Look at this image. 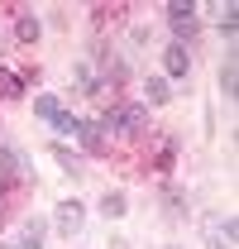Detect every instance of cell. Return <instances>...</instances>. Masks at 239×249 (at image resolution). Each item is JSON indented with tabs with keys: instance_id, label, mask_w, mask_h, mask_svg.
I'll use <instances>...</instances> for the list:
<instances>
[{
	"instance_id": "obj_1",
	"label": "cell",
	"mask_w": 239,
	"mask_h": 249,
	"mask_svg": "<svg viewBox=\"0 0 239 249\" xmlns=\"http://www.w3.org/2000/svg\"><path fill=\"white\" fill-rule=\"evenodd\" d=\"M149 124V106L144 101H134V106H110L105 115H101V129L105 134H139Z\"/></svg>"
},
{
	"instance_id": "obj_2",
	"label": "cell",
	"mask_w": 239,
	"mask_h": 249,
	"mask_svg": "<svg viewBox=\"0 0 239 249\" xmlns=\"http://www.w3.org/2000/svg\"><path fill=\"white\" fill-rule=\"evenodd\" d=\"M29 178H34V163L19 154L15 144H0V192H5V187L29 182Z\"/></svg>"
},
{
	"instance_id": "obj_3",
	"label": "cell",
	"mask_w": 239,
	"mask_h": 249,
	"mask_svg": "<svg viewBox=\"0 0 239 249\" xmlns=\"http://www.w3.org/2000/svg\"><path fill=\"white\" fill-rule=\"evenodd\" d=\"M168 24H172V34H177V43H182V38H191V34L201 29L196 5H191V0H172V5H168Z\"/></svg>"
},
{
	"instance_id": "obj_4",
	"label": "cell",
	"mask_w": 239,
	"mask_h": 249,
	"mask_svg": "<svg viewBox=\"0 0 239 249\" xmlns=\"http://www.w3.org/2000/svg\"><path fill=\"white\" fill-rule=\"evenodd\" d=\"M206 245L210 249H235V216H230V211L206 225Z\"/></svg>"
},
{
	"instance_id": "obj_5",
	"label": "cell",
	"mask_w": 239,
	"mask_h": 249,
	"mask_svg": "<svg viewBox=\"0 0 239 249\" xmlns=\"http://www.w3.org/2000/svg\"><path fill=\"white\" fill-rule=\"evenodd\" d=\"M82 220H86V206L82 201H62L58 206V230L72 240V235H82Z\"/></svg>"
},
{
	"instance_id": "obj_6",
	"label": "cell",
	"mask_w": 239,
	"mask_h": 249,
	"mask_svg": "<svg viewBox=\"0 0 239 249\" xmlns=\"http://www.w3.org/2000/svg\"><path fill=\"white\" fill-rule=\"evenodd\" d=\"M177 149H182L177 134H163V139L153 144V168H158V173H172V163H177Z\"/></svg>"
},
{
	"instance_id": "obj_7",
	"label": "cell",
	"mask_w": 239,
	"mask_h": 249,
	"mask_svg": "<svg viewBox=\"0 0 239 249\" xmlns=\"http://www.w3.org/2000/svg\"><path fill=\"white\" fill-rule=\"evenodd\" d=\"M163 67H168V77H187V67H191L187 43H168V48H163Z\"/></svg>"
},
{
	"instance_id": "obj_8",
	"label": "cell",
	"mask_w": 239,
	"mask_h": 249,
	"mask_svg": "<svg viewBox=\"0 0 239 249\" xmlns=\"http://www.w3.org/2000/svg\"><path fill=\"white\" fill-rule=\"evenodd\" d=\"M48 154H53V163H58L62 173H72V178H86V158H82V154H72V149H62V144H53Z\"/></svg>"
},
{
	"instance_id": "obj_9",
	"label": "cell",
	"mask_w": 239,
	"mask_h": 249,
	"mask_svg": "<svg viewBox=\"0 0 239 249\" xmlns=\"http://www.w3.org/2000/svg\"><path fill=\"white\" fill-rule=\"evenodd\" d=\"M82 149H86L91 158L105 154V129H101V120H86V129H82Z\"/></svg>"
},
{
	"instance_id": "obj_10",
	"label": "cell",
	"mask_w": 239,
	"mask_h": 249,
	"mask_svg": "<svg viewBox=\"0 0 239 249\" xmlns=\"http://www.w3.org/2000/svg\"><path fill=\"white\" fill-rule=\"evenodd\" d=\"M101 216H105V220L129 216V196H124V192H105V196H101Z\"/></svg>"
},
{
	"instance_id": "obj_11",
	"label": "cell",
	"mask_w": 239,
	"mask_h": 249,
	"mask_svg": "<svg viewBox=\"0 0 239 249\" xmlns=\"http://www.w3.org/2000/svg\"><path fill=\"white\" fill-rule=\"evenodd\" d=\"M220 91H225V101H235V96H239V72H235V53H225V62H220Z\"/></svg>"
},
{
	"instance_id": "obj_12",
	"label": "cell",
	"mask_w": 239,
	"mask_h": 249,
	"mask_svg": "<svg viewBox=\"0 0 239 249\" xmlns=\"http://www.w3.org/2000/svg\"><path fill=\"white\" fill-rule=\"evenodd\" d=\"M168 101H172L168 82H163V77H149V82H144V106H168Z\"/></svg>"
},
{
	"instance_id": "obj_13",
	"label": "cell",
	"mask_w": 239,
	"mask_h": 249,
	"mask_svg": "<svg viewBox=\"0 0 239 249\" xmlns=\"http://www.w3.org/2000/svg\"><path fill=\"white\" fill-rule=\"evenodd\" d=\"M38 34H43L38 15H34V10H24V15H19V24H15V38H19V43H34Z\"/></svg>"
},
{
	"instance_id": "obj_14",
	"label": "cell",
	"mask_w": 239,
	"mask_h": 249,
	"mask_svg": "<svg viewBox=\"0 0 239 249\" xmlns=\"http://www.w3.org/2000/svg\"><path fill=\"white\" fill-rule=\"evenodd\" d=\"M38 235H43V220H24V235L10 240L5 249H43V245H38Z\"/></svg>"
},
{
	"instance_id": "obj_15",
	"label": "cell",
	"mask_w": 239,
	"mask_h": 249,
	"mask_svg": "<svg viewBox=\"0 0 239 249\" xmlns=\"http://www.w3.org/2000/svg\"><path fill=\"white\" fill-rule=\"evenodd\" d=\"M34 115H38V120H48V124H53V120H58V115H62V101H58V96H34Z\"/></svg>"
},
{
	"instance_id": "obj_16",
	"label": "cell",
	"mask_w": 239,
	"mask_h": 249,
	"mask_svg": "<svg viewBox=\"0 0 239 249\" xmlns=\"http://www.w3.org/2000/svg\"><path fill=\"white\" fill-rule=\"evenodd\" d=\"M215 15H220V34H225V38H235V24H239V5H235V0H225V5H215Z\"/></svg>"
},
{
	"instance_id": "obj_17",
	"label": "cell",
	"mask_w": 239,
	"mask_h": 249,
	"mask_svg": "<svg viewBox=\"0 0 239 249\" xmlns=\"http://www.w3.org/2000/svg\"><path fill=\"white\" fill-rule=\"evenodd\" d=\"M53 129H58V134H67V139H82V129H86V120H77V115H67V110H62L58 120H53Z\"/></svg>"
},
{
	"instance_id": "obj_18",
	"label": "cell",
	"mask_w": 239,
	"mask_h": 249,
	"mask_svg": "<svg viewBox=\"0 0 239 249\" xmlns=\"http://www.w3.org/2000/svg\"><path fill=\"white\" fill-rule=\"evenodd\" d=\"M0 96H10V101H15V96H24V77H15V72H5V67H0Z\"/></svg>"
},
{
	"instance_id": "obj_19",
	"label": "cell",
	"mask_w": 239,
	"mask_h": 249,
	"mask_svg": "<svg viewBox=\"0 0 239 249\" xmlns=\"http://www.w3.org/2000/svg\"><path fill=\"white\" fill-rule=\"evenodd\" d=\"M163 206H168V216H187V196H182L177 187H168V192H163Z\"/></svg>"
},
{
	"instance_id": "obj_20",
	"label": "cell",
	"mask_w": 239,
	"mask_h": 249,
	"mask_svg": "<svg viewBox=\"0 0 239 249\" xmlns=\"http://www.w3.org/2000/svg\"><path fill=\"white\" fill-rule=\"evenodd\" d=\"M110 249H129V245H124V240H110Z\"/></svg>"
},
{
	"instance_id": "obj_21",
	"label": "cell",
	"mask_w": 239,
	"mask_h": 249,
	"mask_svg": "<svg viewBox=\"0 0 239 249\" xmlns=\"http://www.w3.org/2000/svg\"><path fill=\"white\" fill-rule=\"evenodd\" d=\"M0 53H5V38H0Z\"/></svg>"
},
{
	"instance_id": "obj_22",
	"label": "cell",
	"mask_w": 239,
	"mask_h": 249,
	"mask_svg": "<svg viewBox=\"0 0 239 249\" xmlns=\"http://www.w3.org/2000/svg\"><path fill=\"white\" fill-rule=\"evenodd\" d=\"M168 249H182V245H168Z\"/></svg>"
}]
</instances>
